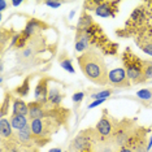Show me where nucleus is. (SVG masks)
<instances>
[{
	"instance_id": "obj_30",
	"label": "nucleus",
	"mask_w": 152,
	"mask_h": 152,
	"mask_svg": "<svg viewBox=\"0 0 152 152\" xmlns=\"http://www.w3.org/2000/svg\"><path fill=\"white\" fill-rule=\"evenodd\" d=\"M50 152H61V148H51Z\"/></svg>"
},
{
	"instance_id": "obj_32",
	"label": "nucleus",
	"mask_w": 152,
	"mask_h": 152,
	"mask_svg": "<svg viewBox=\"0 0 152 152\" xmlns=\"http://www.w3.org/2000/svg\"><path fill=\"white\" fill-rule=\"evenodd\" d=\"M21 3H22V1H12V4L15 5V7H18L20 4H21Z\"/></svg>"
},
{
	"instance_id": "obj_2",
	"label": "nucleus",
	"mask_w": 152,
	"mask_h": 152,
	"mask_svg": "<svg viewBox=\"0 0 152 152\" xmlns=\"http://www.w3.org/2000/svg\"><path fill=\"white\" fill-rule=\"evenodd\" d=\"M137 133L135 130V121L133 120H122L120 124L115 126V133L112 135L113 142L116 143L117 147H122L129 143L131 137Z\"/></svg>"
},
{
	"instance_id": "obj_9",
	"label": "nucleus",
	"mask_w": 152,
	"mask_h": 152,
	"mask_svg": "<svg viewBox=\"0 0 152 152\" xmlns=\"http://www.w3.org/2000/svg\"><path fill=\"white\" fill-rule=\"evenodd\" d=\"M113 4H109V3H98L95 1V13L100 17H112L115 16V12H113Z\"/></svg>"
},
{
	"instance_id": "obj_27",
	"label": "nucleus",
	"mask_w": 152,
	"mask_h": 152,
	"mask_svg": "<svg viewBox=\"0 0 152 152\" xmlns=\"http://www.w3.org/2000/svg\"><path fill=\"white\" fill-rule=\"evenodd\" d=\"M7 5H8V3L4 1V0H0V11H4V9L7 8Z\"/></svg>"
},
{
	"instance_id": "obj_12",
	"label": "nucleus",
	"mask_w": 152,
	"mask_h": 152,
	"mask_svg": "<svg viewBox=\"0 0 152 152\" xmlns=\"http://www.w3.org/2000/svg\"><path fill=\"white\" fill-rule=\"evenodd\" d=\"M13 115H22V116L29 115V105L23 100L16 99L13 102Z\"/></svg>"
},
{
	"instance_id": "obj_8",
	"label": "nucleus",
	"mask_w": 152,
	"mask_h": 152,
	"mask_svg": "<svg viewBox=\"0 0 152 152\" xmlns=\"http://www.w3.org/2000/svg\"><path fill=\"white\" fill-rule=\"evenodd\" d=\"M48 88H47V79L43 78L38 82L37 88H35V99L37 102L40 103H47L48 102Z\"/></svg>"
},
{
	"instance_id": "obj_5",
	"label": "nucleus",
	"mask_w": 152,
	"mask_h": 152,
	"mask_svg": "<svg viewBox=\"0 0 152 152\" xmlns=\"http://www.w3.org/2000/svg\"><path fill=\"white\" fill-rule=\"evenodd\" d=\"M94 152H117V146L110 138L108 139H100L91 144Z\"/></svg>"
},
{
	"instance_id": "obj_28",
	"label": "nucleus",
	"mask_w": 152,
	"mask_h": 152,
	"mask_svg": "<svg viewBox=\"0 0 152 152\" xmlns=\"http://www.w3.org/2000/svg\"><path fill=\"white\" fill-rule=\"evenodd\" d=\"M7 152H20V151L17 150L16 147H8V150H7Z\"/></svg>"
},
{
	"instance_id": "obj_22",
	"label": "nucleus",
	"mask_w": 152,
	"mask_h": 152,
	"mask_svg": "<svg viewBox=\"0 0 152 152\" xmlns=\"http://www.w3.org/2000/svg\"><path fill=\"white\" fill-rule=\"evenodd\" d=\"M138 98L143 99V100H151L152 99V88H143V90H139L137 92Z\"/></svg>"
},
{
	"instance_id": "obj_11",
	"label": "nucleus",
	"mask_w": 152,
	"mask_h": 152,
	"mask_svg": "<svg viewBox=\"0 0 152 152\" xmlns=\"http://www.w3.org/2000/svg\"><path fill=\"white\" fill-rule=\"evenodd\" d=\"M9 121H11L12 129H16L17 131L23 130L26 126H29L26 116H22V115H12V117H11V120Z\"/></svg>"
},
{
	"instance_id": "obj_18",
	"label": "nucleus",
	"mask_w": 152,
	"mask_h": 152,
	"mask_svg": "<svg viewBox=\"0 0 152 152\" xmlns=\"http://www.w3.org/2000/svg\"><path fill=\"white\" fill-rule=\"evenodd\" d=\"M58 64H60V66L65 69L66 72H69V73H74V68L73 65H72V60L69 58V56L66 53H63L60 56V58H58Z\"/></svg>"
},
{
	"instance_id": "obj_21",
	"label": "nucleus",
	"mask_w": 152,
	"mask_h": 152,
	"mask_svg": "<svg viewBox=\"0 0 152 152\" xmlns=\"http://www.w3.org/2000/svg\"><path fill=\"white\" fill-rule=\"evenodd\" d=\"M16 92L21 96L27 95V92H29V78H26L25 81H23V83L20 86V87L16 88Z\"/></svg>"
},
{
	"instance_id": "obj_19",
	"label": "nucleus",
	"mask_w": 152,
	"mask_h": 152,
	"mask_svg": "<svg viewBox=\"0 0 152 152\" xmlns=\"http://www.w3.org/2000/svg\"><path fill=\"white\" fill-rule=\"evenodd\" d=\"M131 21L134 22H143L146 20V13L142 8H137L134 9V12L131 13V17H130Z\"/></svg>"
},
{
	"instance_id": "obj_3",
	"label": "nucleus",
	"mask_w": 152,
	"mask_h": 152,
	"mask_svg": "<svg viewBox=\"0 0 152 152\" xmlns=\"http://www.w3.org/2000/svg\"><path fill=\"white\" fill-rule=\"evenodd\" d=\"M108 81L115 87H129L130 86V79L127 78V73L124 68H117L110 70Z\"/></svg>"
},
{
	"instance_id": "obj_14",
	"label": "nucleus",
	"mask_w": 152,
	"mask_h": 152,
	"mask_svg": "<svg viewBox=\"0 0 152 152\" xmlns=\"http://www.w3.org/2000/svg\"><path fill=\"white\" fill-rule=\"evenodd\" d=\"M137 44L146 53H148V55H151V56H152V39H151V38H148L146 35H142V37L138 38Z\"/></svg>"
},
{
	"instance_id": "obj_6",
	"label": "nucleus",
	"mask_w": 152,
	"mask_h": 152,
	"mask_svg": "<svg viewBox=\"0 0 152 152\" xmlns=\"http://www.w3.org/2000/svg\"><path fill=\"white\" fill-rule=\"evenodd\" d=\"M87 133H88V130L81 131V133H79L78 135L74 138L73 143H72V146H73L74 150L82 151V150H85L86 147H88V146H91V144H92L91 140H90V137L87 135Z\"/></svg>"
},
{
	"instance_id": "obj_15",
	"label": "nucleus",
	"mask_w": 152,
	"mask_h": 152,
	"mask_svg": "<svg viewBox=\"0 0 152 152\" xmlns=\"http://www.w3.org/2000/svg\"><path fill=\"white\" fill-rule=\"evenodd\" d=\"M40 26H42V22H39V21H37L35 18H33V20H30L29 22H27V25L25 27V30H23V34L29 38V37H31L33 34H35L38 30H40Z\"/></svg>"
},
{
	"instance_id": "obj_26",
	"label": "nucleus",
	"mask_w": 152,
	"mask_h": 152,
	"mask_svg": "<svg viewBox=\"0 0 152 152\" xmlns=\"http://www.w3.org/2000/svg\"><path fill=\"white\" fill-rule=\"evenodd\" d=\"M46 5L51 7V8H58V7L61 5V3H60V1H47Z\"/></svg>"
},
{
	"instance_id": "obj_31",
	"label": "nucleus",
	"mask_w": 152,
	"mask_h": 152,
	"mask_svg": "<svg viewBox=\"0 0 152 152\" xmlns=\"http://www.w3.org/2000/svg\"><path fill=\"white\" fill-rule=\"evenodd\" d=\"M151 147H152V137H151V139H150V142H148V144H147V151L150 150Z\"/></svg>"
},
{
	"instance_id": "obj_10",
	"label": "nucleus",
	"mask_w": 152,
	"mask_h": 152,
	"mask_svg": "<svg viewBox=\"0 0 152 152\" xmlns=\"http://www.w3.org/2000/svg\"><path fill=\"white\" fill-rule=\"evenodd\" d=\"M17 139L21 142L22 144H25V146H33L34 135H33V131H31L30 125L26 126L23 130L17 131Z\"/></svg>"
},
{
	"instance_id": "obj_1",
	"label": "nucleus",
	"mask_w": 152,
	"mask_h": 152,
	"mask_svg": "<svg viewBox=\"0 0 152 152\" xmlns=\"http://www.w3.org/2000/svg\"><path fill=\"white\" fill-rule=\"evenodd\" d=\"M78 64H79V68L83 72V74L90 81L103 86L109 83L108 81L109 72L107 70L104 58L96 51L90 50L83 52L78 57Z\"/></svg>"
},
{
	"instance_id": "obj_16",
	"label": "nucleus",
	"mask_w": 152,
	"mask_h": 152,
	"mask_svg": "<svg viewBox=\"0 0 152 152\" xmlns=\"http://www.w3.org/2000/svg\"><path fill=\"white\" fill-rule=\"evenodd\" d=\"M92 25H94L92 17L88 15H82L81 18H79V22H78V31H86V30H88Z\"/></svg>"
},
{
	"instance_id": "obj_23",
	"label": "nucleus",
	"mask_w": 152,
	"mask_h": 152,
	"mask_svg": "<svg viewBox=\"0 0 152 152\" xmlns=\"http://www.w3.org/2000/svg\"><path fill=\"white\" fill-rule=\"evenodd\" d=\"M110 95H112V90H104V91H100L98 94H94L92 98L95 100H99V99H107Z\"/></svg>"
},
{
	"instance_id": "obj_7",
	"label": "nucleus",
	"mask_w": 152,
	"mask_h": 152,
	"mask_svg": "<svg viewBox=\"0 0 152 152\" xmlns=\"http://www.w3.org/2000/svg\"><path fill=\"white\" fill-rule=\"evenodd\" d=\"M96 131H98L99 135L103 139H105V138L108 139L110 134H112V124H110V121L108 118H105V117H102L99 120L98 125H96Z\"/></svg>"
},
{
	"instance_id": "obj_25",
	"label": "nucleus",
	"mask_w": 152,
	"mask_h": 152,
	"mask_svg": "<svg viewBox=\"0 0 152 152\" xmlns=\"http://www.w3.org/2000/svg\"><path fill=\"white\" fill-rule=\"evenodd\" d=\"M105 102V99H99V100H95L94 103H91V104L88 105V108L91 109V108H95V107H98V105H100L102 103H104Z\"/></svg>"
},
{
	"instance_id": "obj_13",
	"label": "nucleus",
	"mask_w": 152,
	"mask_h": 152,
	"mask_svg": "<svg viewBox=\"0 0 152 152\" xmlns=\"http://www.w3.org/2000/svg\"><path fill=\"white\" fill-rule=\"evenodd\" d=\"M0 134H1V139L3 140H4L5 138H11L12 137V125H11V121L4 118V117L0 120Z\"/></svg>"
},
{
	"instance_id": "obj_17",
	"label": "nucleus",
	"mask_w": 152,
	"mask_h": 152,
	"mask_svg": "<svg viewBox=\"0 0 152 152\" xmlns=\"http://www.w3.org/2000/svg\"><path fill=\"white\" fill-rule=\"evenodd\" d=\"M63 98L64 96L61 95V92L57 88H51V91L48 92V103H51V104H55V105L61 104Z\"/></svg>"
},
{
	"instance_id": "obj_24",
	"label": "nucleus",
	"mask_w": 152,
	"mask_h": 152,
	"mask_svg": "<svg viewBox=\"0 0 152 152\" xmlns=\"http://www.w3.org/2000/svg\"><path fill=\"white\" fill-rule=\"evenodd\" d=\"M83 96H85L83 92H75V94H74L73 96H72V99H73V102L78 103V102H81V100L83 99Z\"/></svg>"
},
{
	"instance_id": "obj_20",
	"label": "nucleus",
	"mask_w": 152,
	"mask_h": 152,
	"mask_svg": "<svg viewBox=\"0 0 152 152\" xmlns=\"http://www.w3.org/2000/svg\"><path fill=\"white\" fill-rule=\"evenodd\" d=\"M143 74L146 79L152 78V63L151 61H147V60L143 61Z\"/></svg>"
},
{
	"instance_id": "obj_4",
	"label": "nucleus",
	"mask_w": 152,
	"mask_h": 152,
	"mask_svg": "<svg viewBox=\"0 0 152 152\" xmlns=\"http://www.w3.org/2000/svg\"><path fill=\"white\" fill-rule=\"evenodd\" d=\"M44 105H46V103H40V102L29 103V116L31 118V121L43 120L44 117H47V110L44 109Z\"/></svg>"
},
{
	"instance_id": "obj_29",
	"label": "nucleus",
	"mask_w": 152,
	"mask_h": 152,
	"mask_svg": "<svg viewBox=\"0 0 152 152\" xmlns=\"http://www.w3.org/2000/svg\"><path fill=\"white\" fill-rule=\"evenodd\" d=\"M118 152H133V151H131L130 148H121V150H120Z\"/></svg>"
}]
</instances>
